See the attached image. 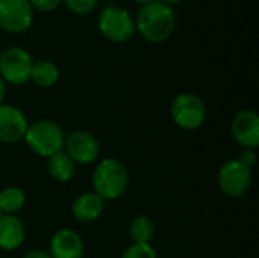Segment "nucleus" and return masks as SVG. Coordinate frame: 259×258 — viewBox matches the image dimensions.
Instances as JSON below:
<instances>
[{"label": "nucleus", "mask_w": 259, "mask_h": 258, "mask_svg": "<svg viewBox=\"0 0 259 258\" xmlns=\"http://www.w3.org/2000/svg\"><path fill=\"white\" fill-rule=\"evenodd\" d=\"M176 26L175 9L161 2L150 0L144 3L135 18V29L152 43H161L171 36Z\"/></svg>", "instance_id": "1"}, {"label": "nucleus", "mask_w": 259, "mask_h": 258, "mask_svg": "<svg viewBox=\"0 0 259 258\" xmlns=\"http://www.w3.org/2000/svg\"><path fill=\"white\" fill-rule=\"evenodd\" d=\"M129 186L126 166L117 158H103L93 173V192L105 202L121 198Z\"/></svg>", "instance_id": "2"}, {"label": "nucleus", "mask_w": 259, "mask_h": 258, "mask_svg": "<svg viewBox=\"0 0 259 258\" xmlns=\"http://www.w3.org/2000/svg\"><path fill=\"white\" fill-rule=\"evenodd\" d=\"M23 140L33 154L49 158L56 152L64 151L65 134L56 122L42 119L29 125Z\"/></svg>", "instance_id": "3"}, {"label": "nucleus", "mask_w": 259, "mask_h": 258, "mask_svg": "<svg viewBox=\"0 0 259 258\" xmlns=\"http://www.w3.org/2000/svg\"><path fill=\"white\" fill-rule=\"evenodd\" d=\"M97 26L100 33L114 43H124L135 33V20L121 6L109 3L99 14Z\"/></svg>", "instance_id": "4"}, {"label": "nucleus", "mask_w": 259, "mask_h": 258, "mask_svg": "<svg viewBox=\"0 0 259 258\" xmlns=\"http://www.w3.org/2000/svg\"><path fill=\"white\" fill-rule=\"evenodd\" d=\"M170 114L175 125L181 129L196 131L206 120V106L197 94L181 93L171 102Z\"/></svg>", "instance_id": "5"}, {"label": "nucleus", "mask_w": 259, "mask_h": 258, "mask_svg": "<svg viewBox=\"0 0 259 258\" xmlns=\"http://www.w3.org/2000/svg\"><path fill=\"white\" fill-rule=\"evenodd\" d=\"M32 65V55L20 46H9L0 52V78L8 84L23 85L30 81Z\"/></svg>", "instance_id": "6"}, {"label": "nucleus", "mask_w": 259, "mask_h": 258, "mask_svg": "<svg viewBox=\"0 0 259 258\" xmlns=\"http://www.w3.org/2000/svg\"><path fill=\"white\" fill-rule=\"evenodd\" d=\"M253 173L252 169L238 160L226 161L217 175V184L220 190L229 198H240L246 195L252 186Z\"/></svg>", "instance_id": "7"}, {"label": "nucleus", "mask_w": 259, "mask_h": 258, "mask_svg": "<svg viewBox=\"0 0 259 258\" xmlns=\"http://www.w3.org/2000/svg\"><path fill=\"white\" fill-rule=\"evenodd\" d=\"M33 8L29 0H0V27L11 33H20L30 27Z\"/></svg>", "instance_id": "8"}, {"label": "nucleus", "mask_w": 259, "mask_h": 258, "mask_svg": "<svg viewBox=\"0 0 259 258\" xmlns=\"http://www.w3.org/2000/svg\"><path fill=\"white\" fill-rule=\"evenodd\" d=\"M65 154L77 164H91L100 155L99 140L87 131H74L65 137L64 143Z\"/></svg>", "instance_id": "9"}, {"label": "nucleus", "mask_w": 259, "mask_h": 258, "mask_svg": "<svg viewBox=\"0 0 259 258\" xmlns=\"http://www.w3.org/2000/svg\"><path fill=\"white\" fill-rule=\"evenodd\" d=\"M231 134L243 149L256 151L259 146V116L253 109L238 111L231 123Z\"/></svg>", "instance_id": "10"}, {"label": "nucleus", "mask_w": 259, "mask_h": 258, "mask_svg": "<svg viewBox=\"0 0 259 258\" xmlns=\"http://www.w3.org/2000/svg\"><path fill=\"white\" fill-rule=\"evenodd\" d=\"M29 122L21 109L12 105H0V143L12 144L24 138Z\"/></svg>", "instance_id": "11"}, {"label": "nucleus", "mask_w": 259, "mask_h": 258, "mask_svg": "<svg viewBox=\"0 0 259 258\" xmlns=\"http://www.w3.org/2000/svg\"><path fill=\"white\" fill-rule=\"evenodd\" d=\"M49 254L52 258H83L85 245L74 230L62 228L52 236Z\"/></svg>", "instance_id": "12"}, {"label": "nucleus", "mask_w": 259, "mask_h": 258, "mask_svg": "<svg viewBox=\"0 0 259 258\" xmlns=\"http://www.w3.org/2000/svg\"><path fill=\"white\" fill-rule=\"evenodd\" d=\"M26 230L23 222L15 214L0 216V249L11 252L23 246Z\"/></svg>", "instance_id": "13"}, {"label": "nucleus", "mask_w": 259, "mask_h": 258, "mask_svg": "<svg viewBox=\"0 0 259 258\" xmlns=\"http://www.w3.org/2000/svg\"><path fill=\"white\" fill-rule=\"evenodd\" d=\"M105 210V201L97 196L94 192H85L79 195L73 205H71V213L76 220L80 224H91L97 220Z\"/></svg>", "instance_id": "14"}, {"label": "nucleus", "mask_w": 259, "mask_h": 258, "mask_svg": "<svg viewBox=\"0 0 259 258\" xmlns=\"http://www.w3.org/2000/svg\"><path fill=\"white\" fill-rule=\"evenodd\" d=\"M47 172L52 179L64 184L74 178L76 163L65 154V151H59L47 158Z\"/></svg>", "instance_id": "15"}, {"label": "nucleus", "mask_w": 259, "mask_h": 258, "mask_svg": "<svg viewBox=\"0 0 259 258\" xmlns=\"http://www.w3.org/2000/svg\"><path fill=\"white\" fill-rule=\"evenodd\" d=\"M59 79V68L55 62L41 59V61H33L32 71H30V81L41 87V88H49L53 87Z\"/></svg>", "instance_id": "16"}, {"label": "nucleus", "mask_w": 259, "mask_h": 258, "mask_svg": "<svg viewBox=\"0 0 259 258\" xmlns=\"http://www.w3.org/2000/svg\"><path fill=\"white\" fill-rule=\"evenodd\" d=\"M26 204V193L17 186H8L0 190L2 214H17Z\"/></svg>", "instance_id": "17"}, {"label": "nucleus", "mask_w": 259, "mask_h": 258, "mask_svg": "<svg viewBox=\"0 0 259 258\" xmlns=\"http://www.w3.org/2000/svg\"><path fill=\"white\" fill-rule=\"evenodd\" d=\"M129 234L134 243H150L155 236V225L149 216L140 214L132 219L129 225Z\"/></svg>", "instance_id": "18"}, {"label": "nucleus", "mask_w": 259, "mask_h": 258, "mask_svg": "<svg viewBox=\"0 0 259 258\" xmlns=\"http://www.w3.org/2000/svg\"><path fill=\"white\" fill-rule=\"evenodd\" d=\"M121 258H158V254L150 243H134L123 252Z\"/></svg>", "instance_id": "19"}, {"label": "nucleus", "mask_w": 259, "mask_h": 258, "mask_svg": "<svg viewBox=\"0 0 259 258\" xmlns=\"http://www.w3.org/2000/svg\"><path fill=\"white\" fill-rule=\"evenodd\" d=\"M64 2L70 11L76 14H88L97 6L99 0H64Z\"/></svg>", "instance_id": "20"}, {"label": "nucleus", "mask_w": 259, "mask_h": 258, "mask_svg": "<svg viewBox=\"0 0 259 258\" xmlns=\"http://www.w3.org/2000/svg\"><path fill=\"white\" fill-rule=\"evenodd\" d=\"M32 8L39 9V11H53L59 6L61 0H29Z\"/></svg>", "instance_id": "21"}, {"label": "nucleus", "mask_w": 259, "mask_h": 258, "mask_svg": "<svg viewBox=\"0 0 259 258\" xmlns=\"http://www.w3.org/2000/svg\"><path fill=\"white\" fill-rule=\"evenodd\" d=\"M237 160L252 169L256 164V152L253 149H243V152L240 154V157Z\"/></svg>", "instance_id": "22"}, {"label": "nucleus", "mask_w": 259, "mask_h": 258, "mask_svg": "<svg viewBox=\"0 0 259 258\" xmlns=\"http://www.w3.org/2000/svg\"><path fill=\"white\" fill-rule=\"evenodd\" d=\"M23 258H52V257H50V254H49V252H46V251L35 249V251L27 252V254H26Z\"/></svg>", "instance_id": "23"}, {"label": "nucleus", "mask_w": 259, "mask_h": 258, "mask_svg": "<svg viewBox=\"0 0 259 258\" xmlns=\"http://www.w3.org/2000/svg\"><path fill=\"white\" fill-rule=\"evenodd\" d=\"M5 96H6V82L0 78V105L5 100Z\"/></svg>", "instance_id": "24"}, {"label": "nucleus", "mask_w": 259, "mask_h": 258, "mask_svg": "<svg viewBox=\"0 0 259 258\" xmlns=\"http://www.w3.org/2000/svg\"><path fill=\"white\" fill-rule=\"evenodd\" d=\"M161 2H164V3H167V5H171V3H178V2H181V0H161Z\"/></svg>", "instance_id": "25"}, {"label": "nucleus", "mask_w": 259, "mask_h": 258, "mask_svg": "<svg viewBox=\"0 0 259 258\" xmlns=\"http://www.w3.org/2000/svg\"><path fill=\"white\" fill-rule=\"evenodd\" d=\"M135 2H140V3H143V5H144V3H147V2H150V0H135Z\"/></svg>", "instance_id": "26"}, {"label": "nucleus", "mask_w": 259, "mask_h": 258, "mask_svg": "<svg viewBox=\"0 0 259 258\" xmlns=\"http://www.w3.org/2000/svg\"><path fill=\"white\" fill-rule=\"evenodd\" d=\"M0 216H2V211H0Z\"/></svg>", "instance_id": "27"}]
</instances>
